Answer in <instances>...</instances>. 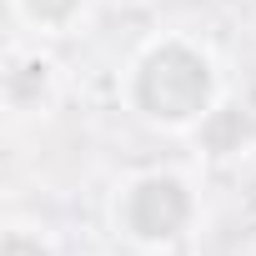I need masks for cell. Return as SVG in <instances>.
Segmentation results:
<instances>
[{
  "label": "cell",
  "mask_w": 256,
  "mask_h": 256,
  "mask_svg": "<svg viewBox=\"0 0 256 256\" xmlns=\"http://www.w3.org/2000/svg\"><path fill=\"white\" fill-rule=\"evenodd\" d=\"M221 100L226 86L216 56L181 30L151 36L120 70V106L161 136H191Z\"/></svg>",
  "instance_id": "6da1fadb"
},
{
  "label": "cell",
  "mask_w": 256,
  "mask_h": 256,
  "mask_svg": "<svg viewBox=\"0 0 256 256\" xmlns=\"http://www.w3.org/2000/svg\"><path fill=\"white\" fill-rule=\"evenodd\" d=\"M106 216L126 246L161 256V251H176L201 226V191L191 186V176H181L171 166H151V171L126 176L110 191Z\"/></svg>",
  "instance_id": "7a4b0ae2"
},
{
  "label": "cell",
  "mask_w": 256,
  "mask_h": 256,
  "mask_svg": "<svg viewBox=\"0 0 256 256\" xmlns=\"http://www.w3.org/2000/svg\"><path fill=\"white\" fill-rule=\"evenodd\" d=\"M60 90H66V76L46 46H10L6 70H0V100L16 120L50 116L60 106Z\"/></svg>",
  "instance_id": "3957f363"
},
{
  "label": "cell",
  "mask_w": 256,
  "mask_h": 256,
  "mask_svg": "<svg viewBox=\"0 0 256 256\" xmlns=\"http://www.w3.org/2000/svg\"><path fill=\"white\" fill-rule=\"evenodd\" d=\"M191 141L201 146V156L206 161H236V156H246L251 151V141H256V126H251V116H246V106H236V100H221L196 131H191Z\"/></svg>",
  "instance_id": "277c9868"
},
{
  "label": "cell",
  "mask_w": 256,
  "mask_h": 256,
  "mask_svg": "<svg viewBox=\"0 0 256 256\" xmlns=\"http://www.w3.org/2000/svg\"><path fill=\"white\" fill-rule=\"evenodd\" d=\"M96 10V0H10V16L36 40H66L76 36Z\"/></svg>",
  "instance_id": "5b68a950"
},
{
  "label": "cell",
  "mask_w": 256,
  "mask_h": 256,
  "mask_svg": "<svg viewBox=\"0 0 256 256\" xmlns=\"http://www.w3.org/2000/svg\"><path fill=\"white\" fill-rule=\"evenodd\" d=\"M0 256H60V241L40 221H6V231H0Z\"/></svg>",
  "instance_id": "8992f818"
}]
</instances>
